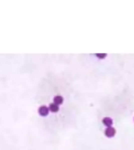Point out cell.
Returning a JSON list of instances; mask_svg holds the SVG:
<instances>
[{"mask_svg":"<svg viewBox=\"0 0 134 150\" xmlns=\"http://www.w3.org/2000/svg\"><path fill=\"white\" fill-rule=\"evenodd\" d=\"M115 132H116L115 129L112 127H107L104 133L107 137H108V138H111V137H113L114 134H115Z\"/></svg>","mask_w":134,"mask_h":150,"instance_id":"obj_1","label":"cell"},{"mask_svg":"<svg viewBox=\"0 0 134 150\" xmlns=\"http://www.w3.org/2000/svg\"><path fill=\"white\" fill-rule=\"evenodd\" d=\"M39 113L41 115V116H47L48 113H49V108L46 107V106H42L39 107Z\"/></svg>","mask_w":134,"mask_h":150,"instance_id":"obj_2","label":"cell"},{"mask_svg":"<svg viewBox=\"0 0 134 150\" xmlns=\"http://www.w3.org/2000/svg\"><path fill=\"white\" fill-rule=\"evenodd\" d=\"M96 56H97V57L100 58V59H103V58H105V56H107V54H96Z\"/></svg>","mask_w":134,"mask_h":150,"instance_id":"obj_6","label":"cell"},{"mask_svg":"<svg viewBox=\"0 0 134 150\" xmlns=\"http://www.w3.org/2000/svg\"><path fill=\"white\" fill-rule=\"evenodd\" d=\"M49 109L50 110V111H52L53 113H56V112H57L59 110V106H58V105H56V104H55L53 102V103H51L49 105Z\"/></svg>","mask_w":134,"mask_h":150,"instance_id":"obj_4","label":"cell"},{"mask_svg":"<svg viewBox=\"0 0 134 150\" xmlns=\"http://www.w3.org/2000/svg\"><path fill=\"white\" fill-rule=\"evenodd\" d=\"M53 101H54V103L56 104V105H60V104L63 103V97L60 96V95H56V96L54 97Z\"/></svg>","mask_w":134,"mask_h":150,"instance_id":"obj_5","label":"cell"},{"mask_svg":"<svg viewBox=\"0 0 134 150\" xmlns=\"http://www.w3.org/2000/svg\"><path fill=\"white\" fill-rule=\"evenodd\" d=\"M103 123L105 125V126H107V127H111V125H112V123H113V120H112V119L111 118H110V117H104V118L103 119Z\"/></svg>","mask_w":134,"mask_h":150,"instance_id":"obj_3","label":"cell"}]
</instances>
